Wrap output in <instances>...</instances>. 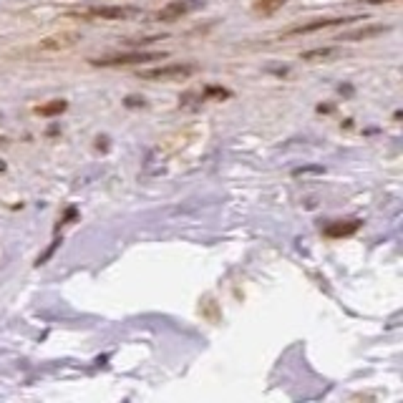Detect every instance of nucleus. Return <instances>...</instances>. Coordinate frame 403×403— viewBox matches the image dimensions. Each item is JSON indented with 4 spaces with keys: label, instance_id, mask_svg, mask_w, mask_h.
<instances>
[{
    "label": "nucleus",
    "instance_id": "20e7f679",
    "mask_svg": "<svg viewBox=\"0 0 403 403\" xmlns=\"http://www.w3.org/2000/svg\"><path fill=\"white\" fill-rule=\"evenodd\" d=\"M202 6H204V0H171L169 6H164L162 10L157 13V20L171 23V20H179L184 18V15H189V13L199 10Z\"/></svg>",
    "mask_w": 403,
    "mask_h": 403
},
{
    "label": "nucleus",
    "instance_id": "f257e3e1",
    "mask_svg": "<svg viewBox=\"0 0 403 403\" xmlns=\"http://www.w3.org/2000/svg\"><path fill=\"white\" fill-rule=\"evenodd\" d=\"M167 56H169L167 50H157V53H149V50H132V53H111V56L91 58V63H94V66H101V69H111V66H134V63L164 61Z\"/></svg>",
    "mask_w": 403,
    "mask_h": 403
},
{
    "label": "nucleus",
    "instance_id": "6e6552de",
    "mask_svg": "<svg viewBox=\"0 0 403 403\" xmlns=\"http://www.w3.org/2000/svg\"><path fill=\"white\" fill-rule=\"evenodd\" d=\"M338 56H340V48H335V45H327V48L305 50V53H302V61L320 63V61H333V58H338Z\"/></svg>",
    "mask_w": 403,
    "mask_h": 403
},
{
    "label": "nucleus",
    "instance_id": "423d86ee",
    "mask_svg": "<svg viewBox=\"0 0 403 403\" xmlns=\"http://www.w3.org/2000/svg\"><path fill=\"white\" fill-rule=\"evenodd\" d=\"M360 229V220H340V222H330L327 227H323V232L327 234V237H351V234H355Z\"/></svg>",
    "mask_w": 403,
    "mask_h": 403
},
{
    "label": "nucleus",
    "instance_id": "9d476101",
    "mask_svg": "<svg viewBox=\"0 0 403 403\" xmlns=\"http://www.w3.org/2000/svg\"><path fill=\"white\" fill-rule=\"evenodd\" d=\"M66 106H69V104H66L63 99H58V101H50V104H45V106H38L36 111L41 113V116H56V113L66 111Z\"/></svg>",
    "mask_w": 403,
    "mask_h": 403
},
{
    "label": "nucleus",
    "instance_id": "1a4fd4ad",
    "mask_svg": "<svg viewBox=\"0 0 403 403\" xmlns=\"http://www.w3.org/2000/svg\"><path fill=\"white\" fill-rule=\"evenodd\" d=\"M285 3H288V0H252V10L260 13V15H272V13L280 10Z\"/></svg>",
    "mask_w": 403,
    "mask_h": 403
},
{
    "label": "nucleus",
    "instance_id": "ddd939ff",
    "mask_svg": "<svg viewBox=\"0 0 403 403\" xmlns=\"http://www.w3.org/2000/svg\"><path fill=\"white\" fill-rule=\"evenodd\" d=\"M126 106H144V99H136V96H129V99H126Z\"/></svg>",
    "mask_w": 403,
    "mask_h": 403
},
{
    "label": "nucleus",
    "instance_id": "f03ea898",
    "mask_svg": "<svg viewBox=\"0 0 403 403\" xmlns=\"http://www.w3.org/2000/svg\"><path fill=\"white\" fill-rule=\"evenodd\" d=\"M192 73H197V66L192 63H169V66H159V69L139 71L141 81H184Z\"/></svg>",
    "mask_w": 403,
    "mask_h": 403
},
{
    "label": "nucleus",
    "instance_id": "7ed1b4c3",
    "mask_svg": "<svg viewBox=\"0 0 403 403\" xmlns=\"http://www.w3.org/2000/svg\"><path fill=\"white\" fill-rule=\"evenodd\" d=\"M76 18H101V20H129L141 15V10L129 6H101V8H86V10L71 13Z\"/></svg>",
    "mask_w": 403,
    "mask_h": 403
},
{
    "label": "nucleus",
    "instance_id": "0eeeda50",
    "mask_svg": "<svg viewBox=\"0 0 403 403\" xmlns=\"http://www.w3.org/2000/svg\"><path fill=\"white\" fill-rule=\"evenodd\" d=\"M76 41H78V33H61V36H53V38H45V41H41V48H43V50L71 48Z\"/></svg>",
    "mask_w": 403,
    "mask_h": 403
},
{
    "label": "nucleus",
    "instance_id": "9b49d317",
    "mask_svg": "<svg viewBox=\"0 0 403 403\" xmlns=\"http://www.w3.org/2000/svg\"><path fill=\"white\" fill-rule=\"evenodd\" d=\"M386 28L383 25H376V28H363V31H355L351 36H340L338 41H353V38H371V36H378V33H383Z\"/></svg>",
    "mask_w": 403,
    "mask_h": 403
},
{
    "label": "nucleus",
    "instance_id": "f8f14e48",
    "mask_svg": "<svg viewBox=\"0 0 403 403\" xmlns=\"http://www.w3.org/2000/svg\"><path fill=\"white\" fill-rule=\"evenodd\" d=\"M229 91H227V88H222V86H207L204 88V96H202V99H229Z\"/></svg>",
    "mask_w": 403,
    "mask_h": 403
},
{
    "label": "nucleus",
    "instance_id": "39448f33",
    "mask_svg": "<svg viewBox=\"0 0 403 403\" xmlns=\"http://www.w3.org/2000/svg\"><path fill=\"white\" fill-rule=\"evenodd\" d=\"M353 20H365V18H360V15H355V18H318V20H313V23H305V25H295V28H290V31H285V33H283V38L308 36V33L323 31V28H330V25L353 23Z\"/></svg>",
    "mask_w": 403,
    "mask_h": 403
}]
</instances>
